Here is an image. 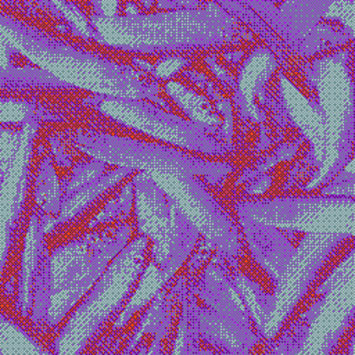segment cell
Here are the masks:
<instances>
[{
  "instance_id": "cell-1",
  "label": "cell",
  "mask_w": 355,
  "mask_h": 355,
  "mask_svg": "<svg viewBox=\"0 0 355 355\" xmlns=\"http://www.w3.org/2000/svg\"><path fill=\"white\" fill-rule=\"evenodd\" d=\"M57 10L47 0H0V33L36 65L69 85L103 96L147 100L183 115L162 75L80 29L51 25Z\"/></svg>"
},
{
  "instance_id": "cell-2",
  "label": "cell",
  "mask_w": 355,
  "mask_h": 355,
  "mask_svg": "<svg viewBox=\"0 0 355 355\" xmlns=\"http://www.w3.org/2000/svg\"><path fill=\"white\" fill-rule=\"evenodd\" d=\"M96 26L105 43L153 71L162 62L198 61L262 47L218 1H150L144 12L105 14Z\"/></svg>"
},
{
  "instance_id": "cell-3",
  "label": "cell",
  "mask_w": 355,
  "mask_h": 355,
  "mask_svg": "<svg viewBox=\"0 0 355 355\" xmlns=\"http://www.w3.org/2000/svg\"><path fill=\"white\" fill-rule=\"evenodd\" d=\"M79 151L116 166L133 168L154 176L200 175L220 182L234 172L236 161L215 158L158 140L107 115L103 110L90 119L49 132Z\"/></svg>"
},
{
  "instance_id": "cell-4",
  "label": "cell",
  "mask_w": 355,
  "mask_h": 355,
  "mask_svg": "<svg viewBox=\"0 0 355 355\" xmlns=\"http://www.w3.org/2000/svg\"><path fill=\"white\" fill-rule=\"evenodd\" d=\"M153 265V241L139 234L79 300L50 340L58 355H90L118 324Z\"/></svg>"
},
{
  "instance_id": "cell-5",
  "label": "cell",
  "mask_w": 355,
  "mask_h": 355,
  "mask_svg": "<svg viewBox=\"0 0 355 355\" xmlns=\"http://www.w3.org/2000/svg\"><path fill=\"white\" fill-rule=\"evenodd\" d=\"M21 147L0 183V308L18 312L24 258L36 214V182L49 132L24 115Z\"/></svg>"
},
{
  "instance_id": "cell-6",
  "label": "cell",
  "mask_w": 355,
  "mask_h": 355,
  "mask_svg": "<svg viewBox=\"0 0 355 355\" xmlns=\"http://www.w3.org/2000/svg\"><path fill=\"white\" fill-rule=\"evenodd\" d=\"M139 234L137 218L96 220L86 233L50 250L53 305L49 341L64 326L85 293Z\"/></svg>"
},
{
  "instance_id": "cell-7",
  "label": "cell",
  "mask_w": 355,
  "mask_h": 355,
  "mask_svg": "<svg viewBox=\"0 0 355 355\" xmlns=\"http://www.w3.org/2000/svg\"><path fill=\"white\" fill-rule=\"evenodd\" d=\"M103 94L69 85L39 65L0 67V104L21 105L47 132L90 118L101 107Z\"/></svg>"
},
{
  "instance_id": "cell-8",
  "label": "cell",
  "mask_w": 355,
  "mask_h": 355,
  "mask_svg": "<svg viewBox=\"0 0 355 355\" xmlns=\"http://www.w3.org/2000/svg\"><path fill=\"white\" fill-rule=\"evenodd\" d=\"M354 250L352 233L306 232L279 280L277 304L282 315L273 331L287 327L305 313L333 273L354 257Z\"/></svg>"
},
{
  "instance_id": "cell-9",
  "label": "cell",
  "mask_w": 355,
  "mask_h": 355,
  "mask_svg": "<svg viewBox=\"0 0 355 355\" xmlns=\"http://www.w3.org/2000/svg\"><path fill=\"white\" fill-rule=\"evenodd\" d=\"M101 110L133 129L187 151L233 161L237 158L239 153L223 129L193 121L155 103L104 96Z\"/></svg>"
},
{
  "instance_id": "cell-10",
  "label": "cell",
  "mask_w": 355,
  "mask_h": 355,
  "mask_svg": "<svg viewBox=\"0 0 355 355\" xmlns=\"http://www.w3.org/2000/svg\"><path fill=\"white\" fill-rule=\"evenodd\" d=\"M139 173L133 168L105 164L97 173L68 189L58 215L46 226L50 250L86 233Z\"/></svg>"
},
{
  "instance_id": "cell-11",
  "label": "cell",
  "mask_w": 355,
  "mask_h": 355,
  "mask_svg": "<svg viewBox=\"0 0 355 355\" xmlns=\"http://www.w3.org/2000/svg\"><path fill=\"white\" fill-rule=\"evenodd\" d=\"M240 216L273 226L308 223L324 215L352 211L355 197L324 194L315 190H295L269 194H241L232 197Z\"/></svg>"
},
{
  "instance_id": "cell-12",
  "label": "cell",
  "mask_w": 355,
  "mask_h": 355,
  "mask_svg": "<svg viewBox=\"0 0 355 355\" xmlns=\"http://www.w3.org/2000/svg\"><path fill=\"white\" fill-rule=\"evenodd\" d=\"M46 226V219L36 211L24 258L18 312L49 340V320L53 305V269Z\"/></svg>"
},
{
  "instance_id": "cell-13",
  "label": "cell",
  "mask_w": 355,
  "mask_h": 355,
  "mask_svg": "<svg viewBox=\"0 0 355 355\" xmlns=\"http://www.w3.org/2000/svg\"><path fill=\"white\" fill-rule=\"evenodd\" d=\"M139 233L153 241V266L161 261L172 226L175 198L162 189L153 175L140 172L133 179Z\"/></svg>"
},
{
  "instance_id": "cell-14",
  "label": "cell",
  "mask_w": 355,
  "mask_h": 355,
  "mask_svg": "<svg viewBox=\"0 0 355 355\" xmlns=\"http://www.w3.org/2000/svg\"><path fill=\"white\" fill-rule=\"evenodd\" d=\"M190 277V261L159 286L148 319L157 326V336L147 355H175L183 316L184 297Z\"/></svg>"
},
{
  "instance_id": "cell-15",
  "label": "cell",
  "mask_w": 355,
  "mask_h": 355,
  "mask_svg": "<svg viewBox=\"0 0 355 355\" xmlns=\"http://www.w3.org/2000/svg\"><path fill=\"white\" fill-rule=\"evenodd\" d=\"M240 218L252 255L276 277L279 284L306 232L295 227L273 226L244 216Z\"/></svg>"
},
{
  "instance_id": "cell-16",
  "label": "cell",
  "mask_w": 355,
  "mask_h": 355,
  "mask_svg": "<svg viewBox=\"0 0 355 355\" xmlns=\"http://www.w3.org/2000/svg\"><path fill=\"white\" fill-rule=\"evenodd\" d=\"M207 244L208 241L198 229L197 223L187 215V212L175 198L172 226L166 247L161 261L157 266H154L161 283L179 270Z\"/></svg>"
},
{
  "instance_id": "cell-17",
  "label": "cell",
  "mask_w": 355,
  "mask_h": 355,
  "mask_svg": "<svg viewBox=\"0 0 355 355\" xmlns=\"http://www.w3.org/2000/svg\"><path fill=\"white\" fill-rule=\"evenodd\" d=\"M0 354L58 355L47 337L17 312L0 308Z\"/></svg>"
},
{
  "instance_id": "cell-18",
  "label": "cell",
  "mask_w": 355,
  "mask_h": 355,
  "mask_svg": "<svg viewBox=\"0 0 355 355\" xmlns=\"http://www.w3.org/2000/svg\"><path fill=\"white\" fill-rule=\"evenodd\" d=\"M336 150H337L336 159L333 161V164L329 168L324 178L320 179V182L312 190L319 191L327 183L334 180L340 173H343L345 171V166L354 158V100H352V94L349 96L348 105L345 107V111L343 115V123L340 128Z\"/></svg>"
},
{
  "instance_id": "cell-19",
  "label": "cell",
  "mask_w": 355,
  "mask_h": 355,
  "mask_svg": "<svg viewBox=\"0 0 355 355\" xmlns=\"http://www.w3.org/2000/svg\"><path fill=\"white\" fill-rule=\"evenodd\" d=\"M355 345V309L349 308L343 322L329 331L322 343L319 355H343Z\"/></svg>"
},
{
  "instance_id": "cell-20",
  "label": "cell",
  "mask_w": 355,
  "mask_h": 355,
  "mask_svg": "<svg viewBox=\"0 0 355 355\" xmlns=\"http://www.w3.org/2000/svg\"><path fill=\"white\" fill-rule=\"evenodd\" d=\"M0 43H1V49L4 51V57H6V67L25 68V67L36 65L22 50H19L15 44H12L1 33H0Z\"/></svg>"
},
{
  "instance_id": "cell-21",
  "label": "cell",
  "mask_w": 355,
  "mask_h": 355,
  "mask_svg": "<svg viewBox=\"0 0 355 355\" xmlns=\"http://www.w3.org/2000/svg\"><path fill=\"white\" fill-rule=\"evenodd\" d=\"M354 186H355V178L351 172H343L340 173L334 180L327 183L324 187H322L319 191L324 194H337V196H352L354 197Z\"/></svg>"
},
{
  "instance_id": "cell-22",
  "label": "cell",
  "mask_w": 355,
  "mask_h": 355,
  "mask_svg": "<svg viewBox=\"0 0 355 355\" xmlns=\"http://www.w3.org/2000/svg\"><path fill=\"white\" fill-rule=\"evenodd\" d=\"M1 180H3V179H1V178H0V183H1Z\"/></svg>"
}]
</instances>
